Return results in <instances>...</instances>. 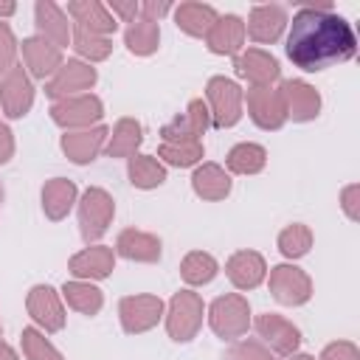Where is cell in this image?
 I'll return each mask as SVG.
<instances>
[{
	"mask_svg": "<svg viewBox=\"0 0 360 360\" xmlns=\"http://www.w3.org/2000/svg\"><path fill=\"white\" fill-rule=\"evenodd\" d=\"M284 51L295 68L318 73L338 62L352 59L357 51V37L349 20L329 11V6H304L292 14Z\"/></svg>",
	"mask_w": 360,
	"mask_h": 360,
	"instance_id": "6da1fadb",
	"label": "cell"
},
{
	"mask_svg": "<svg viewBox=\"0 0 360 360\" xmlns=\"http://www.w3.org/2000/svg\"><path fill=\"white\" fill-rule=\"evenodd\" d=\"M284 8L281 6H259L250 17V34L256 39H276L284 25Z\"/></svg>",
	"mask_w": 360,
	"mask_h": 360,
	"instance_id": "7a4b0ae2",
	"label": "cell"
},
{
	"mask_svg": "<svg viewBox=\"0 0 360 360\" xmlns=\"http://www.w3.org/2000/svg\"><path fill=\"white\" fill-rule=\"evenodd\" d=\"M239 39H242L239 17H225V20H219L217 34L211 37V48H214L217 53H231V51L239 48Z\"/></svg>",
	"mask_w": 360,
	"mask_h": 360,
	"instance_id": "3957f363",
	"label": "cell"
},
{
	"mask_svg": "<svg viewBox=\"0 0 360 360\" xmlns=\"http://www.w3.org/2000/svg\"><path fill=\"white\" fill-rule=\"evenodd\" d=\"M217 14L211 6H180L177 8V25H183L191 34H200L208 28V22H214Z\"/></svg>",
	"mask_w": 360,
	"mask_h": 360,
	"instance_id": "277c9868",
	"label": "cell"
},
{
	"mask_svg": "<svg viewBox=\"0 0 360 360\" xmlns=\"http://www.w3.org/2000/svg\"><path fill=\"white\" fill-rule=\"evenodd\" d=\"M68 11L76 14L79 22H90V20H93V22H96L98 28H104V31H112V28H115V20H110L98 3H70Z\"/></svg>",
	"mask_w": 360,
	"mask_h": 360,
	"instance_id": "5b68a950",
	"label": "cell"
},
{
	"mask_svg": "<svg viewBox=\"0 0 360 360\" xmlns=\"http://www.w3.org/2000/svg\"><path fill=\"white\" fill-rule=\"evenodd\" d=\"M262 158H264V152H262L259 146H236V149L231 152V166L239 169V172H245V169H259V166H262Z\"/></svg>",
	"mask_w": 360,
	"mask_h": 360,
	"instance_id": "8992f818",
	"label": "cell"
},
{
	"mask_svg": "<svg viewBox=\"0 0 360 360\" xmlns=\"http://www.w3.org/2000/svg\"><path fill=\"white\" fill-rule=\"evenodd\" d=\"M152 22H155V20H149V28H146V31H143V28H132V31H127V45H129V51L146 53V51L155 48L158 34H155V25H152Z\"/></svg>",
	"mask_w": 360,
	"mask_h": 360,
	"instance_id": "52a82bcc",
	"label": "cell"
},
{
	"mask_svg": "<svg viewBox=\"0 0 360 360\" xmlns=\"http://www.w3.org/2000/svg\"><path fill=\"white\" fill-rule=\"evenodd\" d=\"M132 183L138 186H155V183H163V169L160 166H149L143 158L132 163Z\"/></svg>",
	"mask_w": 360,
	"mask_h": 360,
	"instance_id": "ba28073f",
	"label": "cell"
},
{
	"mask_svg": "<svg viewBox=\"0 0 360 360\" xmlns=\"http://www.w3.org/2000/svg\"><path fill=\"white\" fill-rule=\"evenodd\" d=\"M110 8L118 11V14L127 17V20H132V17L138 14V6H135V3H110Z\"/></svg>",
	"mask_w": 360,
	"mask_h": 360,
	"instance_id": "9c48e42d",
	"label": "cell"
},
{
	"mask_svg": "<svg viewBox=\"0 0 360 360\" xmlns=\"http://www.w3.org/2000/svg\"><path fill=\"white\" fill-rule=\"evenodd\" d=\"M143 11H146V14H163V11H169V3H160V6L146 3V6H143Z\"/></svg>",
	"mask_w": 360,
	"mask_h": 360,
	"instance_id": "30bf717a",
	"label": "cell"
},
{
	"mask_svg": "<svg viewBox=\"0 0 360 360\" xmlns=\"http://www.w3.org/2000/svg\"><path fill=\"white\" fill-rule=\"evenodd\" d=\"M0 14H14V3H8V6H0Z\"/></svg>",
	"mask_w": 360,
	"mask_h": 360,
	"instance_id": "8fae6325",
	"label": "cell"
}]
</instances>
